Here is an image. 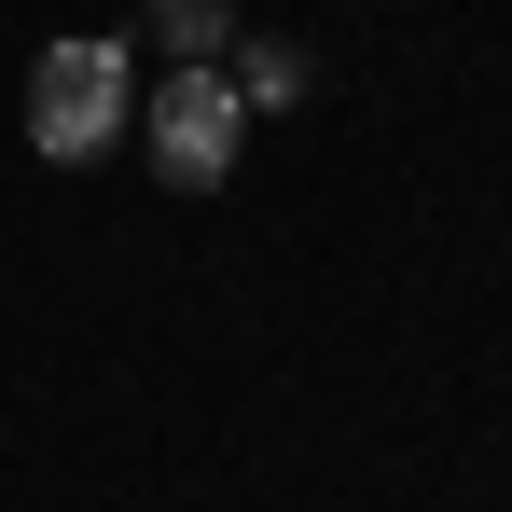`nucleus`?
<instances>
[{
	"label": "nucleus",
	"instance_id": "1",
	"mask_svg": "<svg viewBox=\"0 0 512 512\" xmlns=\"http://www.w3.org/2000/svg\"><path fill=\"white\" fill-rule=\"evenodd\" d=\"M28 139H42L56 167H97V153L125 139V42H42V70H28Z\"/></svg>",
	"mask_w": 512,
	"mask_h": 512
},
{
	"label": "nucleus",
	"instance_id": "2",
	"mask_svg": "<svg viewBox=\"0 0 512 512\" xmlns=\"http://www.w3.org/2000/svg\"><path fill=\"white\" fill-rule=\"evenodd\" d=\"M236 139H250L236 84H222V70H167V97H153V167H167L180 194H208V180L236 167Z\"/></svg>",
	"mask_w": 512,
	"mask_h": 512
},
{
	"label": "nucleus",
	"instance_id": "3",
	"mask_svg": "<svg viewBox=\"0 0 512 512\" xmlns=\"http://www.w3.org/2000/svg\"><path fill=\"white\" fill-rule=\"evenodd\" d=\"M153 28L180 42V70H208V42H236V0H153Z\"/></svg>",
	"mask_w": 512,
	"mask_h": 512
},
{
	"label": "nucleus",
	"instance_id": "4",
	"mask_svg": "<svg viewBox=\"0 0 512 512\" xmlns=\"http://www.w3.org/2000/svg\"><path fill=\"white\" fill-rule=\"evenodd\" d=\"M305 97V56L291 42H250V70H236V111H291Z\"/></svg>",
	"mask_w": 512,
	"mask_h": 512
}]
</instances>
